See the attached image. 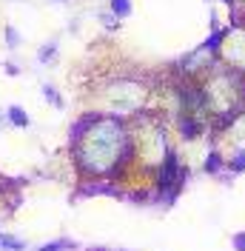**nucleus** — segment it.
<instances>
[{"mask_svg":"<svg viewBox=\"0 0 245 251\" xmlns=\"http://www.w3.org/2000/svg\"><path fill=\"white\" fill-rule=\"evenodd\" d=\"M117 140H120V128L114 123H103L97 126L92 134H89V143L86 146H97V154L86 157L83 163L94 169V172H103V169H111L117 163Z\"/></svg>","mask_w":245,"mask_h":251,"instance_id":"nucleus-1","label":"nucleus"},{"mask_svg":"<svg viewBox=\"0 0 245 251\" xmlns=\"http://www.w3.org/2000/svg\"><path fill=\"white\" fill-rule=\"evenodd\" d=\"M180 180H183V172H180V163H177V154L169 151L166 154V163H163V172H160V188L174 194L180 188Z\"/></svg>","mask_w":245,"mask_h":251,"instance_id":"nucleus-2","label":"nucleus"},{"mask_svg":"<svg viewBox=\"0 0 245 251\" xmlns=\"http://www.w3.org/2000/svg\"><path fill=\"white\" fill-rule=\"evenodd\" d=\"M0 249H6V251H26V243H20V240H15V237H9V234H0Z\"/></svg>","mask_w":245,"mask_h":251,"instance_id":"nucleus-3","label":"nucleus"},{"mask_svg":"<svg viewBox=\"0 0 245 251\" xmlns=\"http://www.w3.org/2000/svg\"><path fill=\"white\" fill-rule=\"evenodd\" d=\"M9 120L15 126H23V128H26V126H29V114L23 109H17V106H12V109H9Z\"/></svg>","mask_w":245,"mask_h":251,"instance_id":"nucleus-4","label":"nucleus"},{"mask_svg":"<svg viewBox=\"0 0 245 251\" xmlns=\"http://www.w3.org/2000/svg\"><path fill=\"white\" fill-rule=\"evenodd\" d=\"M111 12L117 17H125L131 12V0H111Z\"/></svg>","mask_w":245,"mask_h":251,"instance_id":"nucleus-5","label":"nucleus"},{"mask_svg":"<svg viewBox=\"0 0 245 251\" xmlns=\"http://www.w3.org/2000/svg\"><path fill=\"white\" fill-rule=\"evenodd\" d=\"M40 251H74V243H72V240H63V243H49V246H43Z\"/></svg>","mask_w":245,"mask_h":251,"instance_id":"nucleus-6","label":"nucleus"},{"mask_svg":"<svg viewBox=\"0 0 245 251\" xmlns=\"http://www.w3.org/2000/svg\"><path fill=\"white\" fill-rule=\"evenodd\" d=\"M43 94H46V97H49V100H51V103H54V106H57V109H60V106H63L60 94L54 92V89H49V86H46V89H43Z\"/></svg>","mask_w":245,"mask_h":251,"instance_id":"nucleus-7","label":"nucleus"},{"mask_svg":"<svg viewBox=\"0 0 245 251\" xmlns=\"http://www.w3.org/2000/svg\"><path fill=\"white\" fill-rule=\"evenodd\" d=\"M205 169L217 172V169H220V154H211V157H208V160H205Z\"/></svg>","mask_w":245,"mask_h":251,"instance_id":"nucleus-8","label":"nucleus"},{"mask_svg":"<svg viewBox=\"0 0 245 251\" xmlns=\"http://www.w3.org/2000/svg\"><path fill=\"white\" fill-rule=\"evenodd\" d=\"M231 169H234V172H245V151H243L240 157H237L234 163H231Z\"/></svg>","mask_w":245,"mask_h":251,"instance_id":"nucleus-9","label":"nucleus"},{"mask_svg":"<svg viewBox=\"0 0 245 251\" xmlns=\"http://www.w3.org/2000/svg\"><path fill=\"white\" fill-rule=\"evenodd\" d=\"M51 54H54V46L40 49V63H49V60H51Z\"/></svg>","mask_w":245,"mask_h":251,"instance_id":"nucleus-10","label":"nucleus"},{"mask_svg":"<svg viewBox=\"0 0 245 251\" xmlns=\"http://www.w3.org/2000/svg\"><path fill=\"white\" fill-rule=\"evenodd\" d=\"M9 46H17V31L9 29Z\"/></svg>","mask_w":245,"mask_h":251,"instance_id":"nucleus-11","label":"nucleus"},{"mask_svg":"<svg viewBox=\"0 0 245 251\" xmlns=\"http://www.w3.org/2000/svg\"><path fill=\"white\" fill-rule=\"evenodd\" d=\"M89 251H108V249H89Z\"/></svg>","mask_w":245,"mask_h":251,"instance_id":"nucleus-12","label":"nucleus"}]
</instances>
